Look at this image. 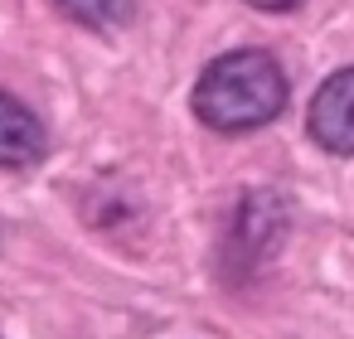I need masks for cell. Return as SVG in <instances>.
<instances>
[{"mask_svg": "<svg viewBox=\"0 0 354 339\" xmlns=\"http://www.w3.org/2000/svg\"><path fill=\"white\" fill-rule=\"evenodd\" d=\"M286 107V73L262 49L214 59L194 83V117L214 131H257Z\"/></svg>", "mask_w": 354, "mask_h": 339, "instance_id": "6da1fadb", "label": "cell"}, {"mask_svg": "<svg viewBox=\"0 0 354 339\" xmlns=\"http://www.w3.org/2000/svg\"><path fill=\"white\" fill-rule=\"evenodd\" d=\"M310 136L330 155H354V68H339L320 83L310 102Z\"/></svg>", "mask_w": 354, "mask_h": 339, "instance_id": "7a4b0ae2", "label": "cell"}, {"mask_svg": "<svg viewBox=\"0 0 354 339\" xmlns=\"http://www.w3.org/2000/svg\"><path fill=\"white\" fill-rule=\"evenodd\" d=\"M49 155V136L39 126V117L10 97V93H0V165H10V170H30Z\"/></svg>", "mask_w": 354, "mask_h": 339, "instance_id": "3957f363", "label": "cell"}, {"mask_svg": "<svg viewBox=\"0 0 354 339\" xmlns=\"http://www.w3.org/2000/svg\"><path fill=\"white\" fill-rule=\"evenodd\" d=\"M54 6L88 30H122L136 10V0H54Z\"/></svg>", "mask_w": 354, "mask_h": 339, "instance_id": "277c9868", "label": "cell"}, {"mask_svg": "<svg viewBox=\"0 0 354 339\" xmlns=\"http://www.w3.org/2000/svg\"><path fill=\"white\" fill-rule=\"evenodd\" d=\"M248 6H257V10H296L301 0H248Z\"/></svg>", "mask_w": 354, "mask_h": 339, "instance_id": "5b68a950", "label": "cell"}]
</instances>
